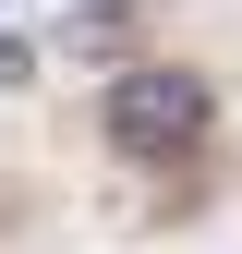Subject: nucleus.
Instances as JSON below:
<instances>
[{
    "label": "nucleus",
    "mask_w": 242,
    "mask_h": 254,
    "mask_svg": "<svg viewBox=\"0 0 242 254\" xmlns=\"http://www.w3.org/2000/svg\"><path fill=\"white\" fill-rule=\"evenodd\" d=\"M206 121H218V85L206 73H170V61H145V73L109 85V145L121 157H194Z\"/></svg>",
    "instance_id": "nucleus-1"
}]
</instances>
